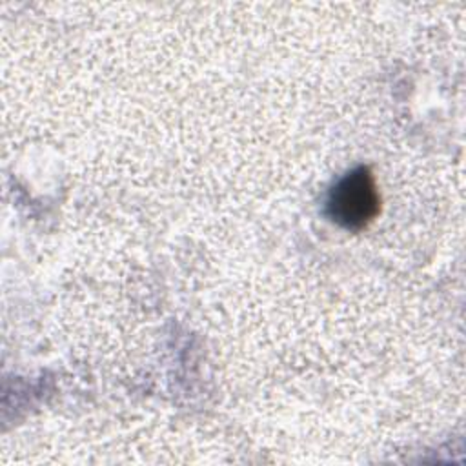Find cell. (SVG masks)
I'll use <instances>...</instances> for the list:
<instances>
[{
  "instance_id": "1",
  "label": "cell",
  "mask_w": 466,
  "mask_h": 466,
  "mask_svg": "<svg viewBox=\"0 0 466 466\" xmlns=\"http://www.w3.org/2000/svg\"><path fill=\"white\" fill-rule=\"evenodd\" d=\"M380 197L368 167H355L342 175L328 191L324 211L331 222L348 231L364 229L379 215Z\"/></svg>"
}]
</instances>
